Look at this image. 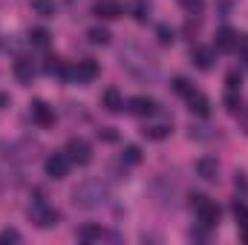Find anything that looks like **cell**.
<instances>
[{"mask_svg": "<svg viewBox=\"0 0 248 245\" xmlns=\"http://www.w3.org/2000/svg\"><path fill=\"white\" fill-rule=\"evenodd\" d=\"M196 176L205 179V182H217V179H219V162H217L214 156H202V159L196 162Z\"/></svg>", "mask_w": 248, "mask_h": 245, "instance_id": "9c48e42d", "label": "cell"}, {"mask_svg": "<svg viewBox=\"0 0 248 245\" xmlns=\"http://www.w3.org/2000/svg\"><path fill=\"white\" fill-rule=\"evenodd\" d=\"M190 240H196V243H205V240H208V228H205V225H199L196 231H190Z\"/></svg>", "mask_w": 248, "mask_h": 245, "instance_id": "d6a6232c", "label": "cell"}, {"mask_svg": "<svg viewBox=\"0 0 248 245\" xmlns=\"http://www.w3.org/2000/svg\"><path fill=\"white\" fill-rule=\"evenodd\" d=\"M122 66L139 81H153L159 75V63L150 52H144L141 46L130 44L127 49H122Z\"/></svg>", "mask_w": 248, "mask_h": 245, "instance_id": "6da1fadb", "label": "cell"}, {"mask_svg": "<svg viewBox=\"0 0 248 245\" xmlns=\"http://www.w3.org/2000/svg\"><path fill=\"white\" fill-rule=\"evenodd\" d=\"M187 110H190L193 116H202V119H208V116H211V98L193 90V92L187 95Z\"/></svg>", "mask_w": 248, "mask_h": 245, "instance_id": "30bf717a", "label": "cell"}, {"mask_svg": "<svg viewBox=\"0 0 248 245\" xmlns=\"http://www.w3.org/2000/svg\"><path fill=\"white\" fill-rule=\"evenodd\" d=\"M127 110L133 116H156L159 113V104L153 98H147V95H136V98L127 101Z\"/></svg>", "mask_w": 248, "mask_h": 245, "instance_id": "ba28073f", "label": "cell"}, {"mask_svg": "<svg viewBox=\"0 0 248 245\" xmlns=\"http://www.w3.org/2000/svg\"><path fill=\"white\" fill-rule=\"evenodd\" d=\"M87 38H90V44H95V46H104V44H110V32H107L104 26H93V29L87 32Z\"/></svg>", "mask_w": 248, "mask_h": 245, "instance_id": "d6986e66", "label": "cell"}, {"mask_svg": "<svg viewBox=\"0 0 248 245\" xmlns=\"http://www.w3.org/2000/svg\"><path fill=\"white\" fill-rule=\"evenodd\" d=\"M101 237H104V231L98 225H84L78 231V240H84V243H93V240H101Z\"/></svg>", "mask_w": 248, "mask_h": 245, "instance_id": "ffe728a7", "label": "cell"}, {"mask_svg": "<svg viewBox=\"0 0 248 245\" xmlns=\"http://www.w3.org/2000/svg\"><path fill=\"white\" fill-rule=\"evenodd\" d=\"M29 219H32L38 228H52V225H58L61 214H58L55 208H49L44 199H35V202L29 205Z\"/></svg>", "mask_w": 248, "mask_h": 245, "instance_id": "3957f363", "label": "cell"}, {"mask_svg": "<svg viewBox=\"0 0 248 245\" xmlns=\"http://www.w3.org/2000/svg\"><path fill=\"white\" fill-rule=\"evenodd\" d=\"M240 237H243V243H248V222L240 225Z\"/></svg>", "mask_w": 248, "mask_h": 245, "instance_id": "8d00e7d4", "label": "cell"}, {"mask_svg": "<svg viewBox=\"0 0 248 245\" xmlns=\"http://www.w3.org/2000/svg\"><path fill=\"white\" fill-rule=\"evenodd\" d=\"M32 122L41 124V127H49V124L55 122V113L49 110V104H44V101H32Z\"/></svg>", "mask_w": 248, "mask_h": 245, "instance_id": "7c38bea8", "label": "cell"}, {"mask_svg": "<svg viewBox=\"0 0 248 245\" xmlns=\"http://www.w3.org/2000/svg\"><path fill=\"white\" fill-rule=\"evenodd\" d=\"M69 156L66 153H52L49 159H46V165H44V170H46V176L49 179H63L66 173H69Z\"/></svg>", "mask_w": 248, "mask_h": 245, "instance_id": "8992f818", "label": "cell"}, {"mask_svg": "<svg viewBox=\"0 0 248 245\" xmlns=\"http://www.w3.org/2000/svg\"><path fill=\"white\" fill-rule=\"evenodd\" d=\"M9 107V95L6 92H0V110H6Z\"/></svg>", "mask_w": 248, "mask_h": 245, "instance_id": "74e56055", "label": "cell"}, {"mask_svg": "<svg viewBox=\"0 0 248 245\" xmlns=\"http://www.w3.org/2000/svg\"><path fill=\"white\" fill-rule=\"evenodd\" d=\"M231 211H234V216H237V222H240V225H243V222H248V205L243 202V199H237Z\"/></svg>", "mask_w": 248, "mask_h": 245, "instance_id": "484cf974", "label": "cell"}, {"mask_svg": "<svg viewBox=\"0 0 248 245\" xmlns=\"http://www.w3.org/2000/svg\"><path fill=\"white\" fill-rule=\"evenodd\" d=\"M156 38H159L162 46H170V44L176 41V32H173L170 26H159V29H156Z\"/></svg>", "mask_w": 248, "mask_h": 245, "instance_id": "cb8c5ba5", "label": "cell"}, {"mask_svg": "<svg viewBox=\"0 0 248 245\" xmlns=\"http://www.w3.org/2000/svg\"><path fill=\"white\" fill-rule=\"evenodd\" d=\"M101 104H104L110 113H122L124 110V98H122V92H119V87H107L104 95H101Z\"/></svg>", "mask_w": 248, "mask_h": 245, "instance_id": "4fadbf2b", "label": "cell"}, {"mask_svg": "<svg viewBox=\"0 0 248 245\" xmlns=\"http://www.w3.org/2000/svg\"><path fill=\"white\" fill-rule=\"evenodd\" d=\"M29 41H32L35 46H41V49H44V46H49V32H46V29H32Z\"/></svg>", "mask_w": 248, "mask_h": 245, "instance_id": "d4e9b609", "label": "cell"}, {"mask_svg": "<svg viewBox=\"0 0 248 245\" xmlns=\"http://www.w3.org/2000/svg\"><path fill=\"white\" fill-rule=\"evenodd\" d=\"M133 17H136L139 23H144V20L150 17V3H147V0H136V3H133Z\"/></svg>", "mask_w": 248, "mask_h": 245, "instance_id": "44dd1931", "label": "cell"}, {"mask_svg": "<svg viewBox=\"0 0 248 245\" xmlns=\"http://www.w3.org/2000/svg\"><path fill=\"white\" fill-rule=\"evenodd\" d=\"M9 243H20V234L15 228H3L0 231V245H9Z\"/></svg>", "mask_w": 248, "mask_h": 245, "instance_id": "f1b7e54d", "label": "cell"}, {"mask_svg": "<svg viewBox=\"0 0 248 245\" xmlns=\"http://www.w3.org/2000/svg\"><path fill=\"white\" fill-rule=\"evenodd\" d=\"M98 17H104V20H116V17H122V3L119 0H98L95 3V9H93Z\"/></svg>", "mask_w": 248, "mask_h": 245, "instance_id": "8fae6325", "label": "cell"}, {"mask_svg": "<svg viewBox=\"0 0 248 245\" xmlns=\"http://www.w3.org/2000/svg\"><path fill=\"white\" fill-rule=\"evenodd\" d=\"M72 202L78 208H84V211H93V208H98V205L107 202V187L98 179H87V182H81L72 190Z\"/></svg>", "mask_w": 248, "mask_h": 245, "instance_id": "7a4b0ae2", "label": "cell"}, {"mask_svg": "<svg viewBox=\"0 0 248 245\" xmlns=\"http://www.w3.org/2000/svg\"><path fill=\"white\" fill-rule=\"evenodd\" d=\"M243 127H246V133H248V110L243 113Z\"/></svg>", "mask_w": 248, "mask_h": 245, "instance_id": "f35d334b", "label": "cell"}, {"mask_svg": "<svg viewBox=\"0 0 248 245\" xmlns=\"http://www.w3.org/2000/svg\"><path fill=\"white\" fill-rule=\"evenodd\" d=\"M141 133H144L147 138H153V141H162V138L170 136V127H168V124H150V127H144Z\"/></svg>", "mask_w": 248, "mask_h": 245, "instance_id": "ac0fdd59", "label": "cell"}, {"mask_svg": "<svg viewBox=\"0 0 248 245\" xmlns=\"http://www.w3.org/2000/svg\"><path fill=\"white\" fill-rule=\"evenodd\" d=\"M217 49L219 52H237V32L234 29H219L217 32Z\"/></svg>", "mask_w": 248, "mask_h": 245, "instance_id": "5bb4252c", "label": "cell"}, {"mask_svg": "<svg viewBox=\"0 0 248 245\" xmlns=\"http://www.w3.org/2000/svg\"><path fill=\"white\" fill-rule=\"evenodd\" d=\"M182 6H185L187 15H202V9H205V0H179Z\"/></svg>", "mask_w": 248, "mask_h": 245, "instance_id": "83f0119b", "label": "cell"}, {"mask_svg": "<svg viewBox=\"0 0 248 245\" xmlns=\"http://www.w3.org/2000/svg\"><path fill=\"white\" fill-rule=\"evenodd\" d=\"M225 84H228V90H231V92H240V87H243V78H240L237 72H231V75L225 78Z\"/></svg>", "mask_w": 248, "mask_h": 245, "instance_id": "1f68e13d", "label": "cell"}, {"mask_svg": "<svg viewBox=\"0 0 248 245\" xmlns=\"http://www.w3.org/2000/svg\"><path fill=\"white\" fill-rule=\"evenodd\" d=\"M202 199H205V193H193V196H190V205H193V208H196V205H199V202H202Z\"/></svg>", "mask_w": 248, "mask_h": 245, "instance_id": "d590c367", "label": "cell"}, {"mask_svg": "<svg viewBox=\"0 0 248 245\" xmlns=\"http://www.w3.org/2000/svg\"><path fill=\"white\" fill-rule=\"evenodd\" d=\"M237 52H240V58L248 66V35H237Z\"/></svg>", "mask_w": 248, "mask_h": 245, "instance_id": "4dcf8cb0", "label": "cell"}, {"mask_svg": "<svg viewBox=\"0 0 248 245\" xmlns=\"http://www.w3.org/2000/svg\"><path fill=\"white\" fill-rule=\"evenodd\" d=\"M69 78L78 81V84H90V81L98 78V63L93 61V58H84V61H78L75 69H69Z\"/></svg>", "mask_w": 248, "mask_h": 245, "instance_id": "52a82bcc", "label": "cell"}, {"mask_svg": "<svg viewBox=\"0 0 248 245\" xmlns=\"http://www.w3.org/2000/svg\"><path fill=\"white\" fill-rule=\"evenodd\" d=\"M66 156H69V162L72 165H90V159H93V150H90V144L84 141V138H69L66 141V150H63Z\"/></svg>", "mask_w": 248, "mask_h": 245, "instance_id": "5b68a950", "label": "cell"}, {"mask_svg": "<svg viewBox=\"0 0 248 245\" xmlns=\"http://www.w3.org/2000/svg\"><path fill=\"white\" fill-rule=\"evenodd\" d=\"M225 104H228V110H231V113H240V107H243V101H240V92H231V90H228V95H225Z\"/></svg>", "mask_w": 248, "mask_h": 245, "instance_id": "f546056e", "label": "cell"}, {"mask_svg": "<svg viewBox=\"0 0 248 245\" xmlns=\"http://www.w3.org/2000/svg\"><path fill=\"white\" fill-rule=\"evenodd\" d=\"M190 61H193L196 69H211V66H214V49H208V46H193Z\"/></svg>", "mask_w": 248, "mask_h": 245, "instance_id": "2e32d148", "label": "cell"}, {"mask_svg": "<svg viewBox=\"0 0 248 245\" xmlns=\"http://www.w3.org/2000/svg\"><path fill=\"white\" fill-rule=\"evenodd\" d=\"M98 138H104V141H116L119 136H116V130H113V127H104V130L98 133Z\"/></svg>", "mask_w": 248, "mask_h": 245, "instance_id": "836d02e7", "label": "cell"}, {"mask_svg": "<svg viewBox=\"0 0 248 245\" xmlns=\"http://www.w3.org/2000/svg\"><path fill=\"white\" fill-rule=\"evenodd\" d=\"M173 90H176V92H179V95H190V92H193V87H190V81H187V78H182V75H179V78H173Z\"/></svg>", "mask_w": 248, "mask_h": 245, "instance_id": "4316f807", "label": "cell"}, {"mask_svg": "<svg viewBox=\"0 0 248 245\" xmlns=\"http://www.w3.org/2000/svg\"><path fill=\"white\" fill-rule=\"evenodd\" d=\"M219 216H222V208H219L217 202H211L208 196L196 205V219H199V225H205V228H217V225H219Z\"/></svg>", "mask_w": 248, "mask_h": 245, "instance_id": "277c9868", "label": "cell"}, {"mask_svg": "<svg viewBox=\"0 0 248 245\" xmlns=\"http://www.w3.org/2000/svg\"><path fill=\"white\" fill-rule=\"evenodd\" d=\"M234 184H237V190H240V193H246V190H248V182H246V176H243V173H237V182H234Z\"/></svg>", "mask_w": 248, "mask_h": 245, "instance_id": "e575fe53", "label": "cell"}, {"mask_svg": "<svg viewBox=\"0 0 248 245\" xmlns=\"http://www.w3.org/2000/svg\"><path fill=\"white\" fill-rule=\"evenodd\" d=\"M122 162L124 165H139V162H141V150H139L136 144H127L124 153H122Z\"/></svg>", "mask_w": 248, "mask_h": 245, "instance_id": "603a6c76", "label": "cell"}, {"mask_svg": "<svg viewBox=\"0 0 248 245\" xmlns=\"http://www.w3.org/2000/svg\"><path fill=\"white\" fill-rule=\"evenodd\" d=\"M15 78L20 84H32V78H35V63H32V58H17L15 61Z\"/></svg>", "mask_w": 248, "mask_h": 245, "instance_id": "9a60e30c", "label": "cell"}, {"mask_svg": "<svg viewBox=\"0 0 248 245\" xmlns=\"http://www.w3.org/2000/svg\"><path fill=\"white\" fill-rule=\"evenodd\" d=\"M44 72H46V75H61V78H69V69L63 66L61 58H46V63H44Z\"/></svg>", "mask_w": 248, "mask_h": 245, "instance_id": "e0dca14e", "label": "cell"}, {"mask_svg": "<svg viewBox=\"0 0 248 245\" xmlns=\"http://www.w3.org/2000/svg\"><path fill=\"white\" fill-rule=\"evenodd\" d=\"M29 6H32L41 17H49V15L55 12V3H52V0H29Z\"/></svg>", "mask_w": 248, "mask_h": 245, "instance_id": "7402d4cb", "label": "cell"}]
</instances>
